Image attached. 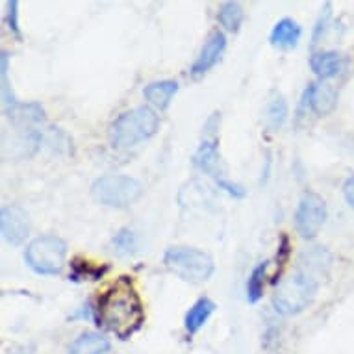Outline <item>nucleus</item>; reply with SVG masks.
Here are the masks:
<instances>
[{"label":"nucleus","mask_w":354,"mask_h":354,"mask_svg":"<svg viewBox=\"0 0 354 354\" xmlns=\"http://www.w3.org/2000/svg\"><path fill=\"white\" fill-rule=\"evenodd\" d=\"M99 325L106 326L117 337H128L140 330L145 321V308L138 290L128 277H121L106 291L97 308Z\"/></svg>","instance_id":"nucleus-1"},{"label":"nucleus","mask_w":354,"mask_h":354,"mask_svg":"<svg viewBox=\"0 0 354 354\" xmlns=\"http://www.w3.org/2000/svg\"><path fill=\"white\" fill-rule=\"evenodd\" d=\"M330 17H332V4H325V8L321 10L319 21L315 23L314 34H312V45H317V43H319V39L323 37V34H325L326 26H328Z\"/></svg>","instance_id":"nucleus-22"},{"label":"nucleus","mask_w":354,"mask_h":354,"mask_svg":"<svg viewBox=\"0 0 354 354\" xmlns=\"http://www.w3.org/2000/svg\"><path fill=\"white\" fill-rule=\"evenodd\" d=\"M138 249V234L130 228H122L111 239V250L117 256H128Z\"/></svg>","instance_id":"nucleus-21"},{"label":"nucleus","mask_w":354,"mask_h":354,"mask_svg":"<svg viewBox=\"0 0 354 354\" xmlns=\"http://www.w3.org/2000/svg\"><path fill=\"white\" fill-rule=\"evenodd\" d=\"M0 223H2V238L4 241L13 247H17L26 239L30 234V217L26 209L21 206H2L0 214Z\"/></svg>","instance_id":"nucleus-8"},{"label":"nucleus","mask_w":354,"mask_h":354,"mask_svg":"<svg viewBox=\"0 0 354 354\" xmlns=\"http://www.w3.org/2000/svg\"><path fill=\"white\" fill-rule=\"evenodd\" d=\"M8 71H10V54L6 50H2V58H0V73H2V108H4V113L12 115L15 108L19 106L15 95H13L12 84H10V78H8Z\"/></svg>","instance_id":"nucleus-18"},{"label":"nucleus","mask_w":354,"mask_h":354,"mask_svg":"<svg viewBox=\"0 0 354 354\" xmlns=\"http://www.w3.org/2000/svg\"><path fill=\"white\" fill-rule=\"evenodd\" d=\"M178 91V84L174 80H160V82H152L145 87V99L151 102L152 106H156L158 110H165L171 100Z\"/></svg>","instance_id":"nucleus-15"},{"label":"nucleus","mask_w":354,"mask_h":354,"mask_svg":"<svg viewBox=\"0 0 354 354\" xmlns=\"http://www.w3.org/2000/svg\"><path fill=\"white\" fill-rule=\"evenodd\" d=\"M215 312V302L209 301L208 297H201L186 314L184 319V326H186L187 334H195L206 325V321L209 319V315Z\"/></svg>","instance_id":"nucleus-17"},{"label":"nucleus","mask_w":354,"mask_h":354,"mask_svg":"<svg viewBox=\"0 0 354 354\" xmlns=\"http://www.w3.org/2000/svg\"><path fill=\"white\" fill-rule=\"evenodd\" d=\"M343 193H345V198H347L348 206L354 209V176H351L345 186H343Z\"/></svg>","instance_id":"nucleus-25"},{"label":"nucleus","mask_w":354,"mask_h":354,"mask_svg":"<svg viewBox=\"0 0 354 354\" xmlns=\"http://www.w3.org/2000/svg\"><path fill=\"white\" fill-rule=\"evenodd\" d=\"M326 219V204L317 193H304L295 209V228L302 238H315Z\"/></svg>","instance_id":"nucleus-7"},{"label":"nucleus","mask_w":354,"mask_h":354,"mask_svg":"<svg viewBox=\"0 0 354 354\" xmlns=\"http://www.w3.org/2000/svg\"><path fill=\"white\" fill-rule=\"evenodd\" d=\"M160 117L149 106H140L117 117L110 127L111 145L119 151H127L151 140L158 132Z\"/></svg>","instance_id":"nucleus-2"},{"label":"nucleus","mask_w":354,"mask_h":354,"mask_svg":"<svg viewBox=\"0 0 354 354\" xmlns=\"http://www.w3.org/2000/svg\"><path fill=\"white\" fill-rule=\"evenodd\" d=\"M163 263L169 271L192 284L206 282L215 268L212 256L195 247H171L163 254Z\"/></svg>","instance_id":"nucleus-4"},{"label":"nucleus","mask_w":354,"mask_h":354,"mask_svg":"<svg viewBox=\"0 0 354 354\" xmlns=\"http://www.w3.org/2000/svg\"><path fill=\"white\" fill-rule=\"evenodd\" d=\"M108 351L110 339L99 332H84L69 347V354H106Z\"/></svg>","instance_id":"nucleus-13"},{"label":"nucleus","mask_w":354,"mask_h":354,"mask_svg":"<svg viewBox=\"0 0 354 354\" xmlns=\"http://www.w3.org/2000/svg\"><path fill=\"white\" fill-rule=\"evenodd\" d=\"M215 182H217V186H219V189H223V192H227L228 195H232V197H243L245 195V189L243 186H239V184H234L232 180H228V178H225L223 174H221L219 178H215Z\"/></svg>","instance_id":"nucleus-24"},{"label":"nucleus","mask_w":354,"mask_h":354,"mask_svg":"<svg viewBox=\"0 0 354 354\" xmlns=\"http://www.w3.org/2000/svg\"><path fill=\"white\" fill-rule=\"evenodd\" d=\"M288 119V102L279 91H271L268 102H266V110H263V124L269 130H279Z\"/></svg>","instance_id":"nucleus-14"},{"label":"nucleus","mask_w":354,"mask_h":354,"mask_svg":"<svg viewBox=\"0 0 354 354\" xmlns=\"http://www.w3.org/2000/svg\"><path fill=\"white\" fill-rule=\"evenodd\" d=\"M343 56L337 53H317L310 59V67L321 80L332 78L342 73L343 69Z\"/></svg>","instance_id":"nucleus-16"},{"label":"nucleus","mask_w":354,"mask_h":354,"mask_svg":"<svg viewBox=\"0 0 354 354\" xmlns=\"http://www.w3.org/2000/svg\"><path fill=\"white\" fill-rule=\"evenodd\" d=\"M225 48H227V37H225V34L221 30H214L208 35V39L204 41V45L201 48V53H198L197 59H195V64L192 65L193 78H201V76L206 75L219 62L223 53H225Z\"/></svg>","instance_id":"nucleus-9"},{"label":"nucleus","mask_w":354,"mask_h":354,"mask_svg":"<svg viewBox=\"0 0 354 354\" xmlns=\"http://www.w3.org/2000/svg\"><path fill=\"white\" fill-rule=\"evenodd\" d=\"M219 19L221 26L228 32H238L243 23V8L239 2H223L219 8Z\"/></svg>","instance_id":"nucleus-19"},{"label":"nucleus","mask_w":354,"mask_h":354,"mask_svg":"<svg viewBox=\"0 0 354 354\" xmlns=\"http://www.w3.org/2000/svg\"><path fill=\"white\" fill-rule=\"evenodd\" d=\"M317 288H319V282L314 273L304 268H299L297 271L288 274L274 290L273 308L282 315L301 314L304 308L312 304Z\"/></svg>","instance_id":"nucleus-3"},{"label":"nucleus","mask_w":354,"mask_h":354,"mask_svg":"<svg viewBox=\"0 0 354 354\" xmlns=\"http://www.w3.org/2000/svg\"><path fill=\"white\" fill-rule=\"evenodd\" d=\"M219 149H217V138H204L197 152L193 154V165L206 174H212L214 178H219Z\"/></svg>","instance_id":"nucleus-11"},{"label":"nucleus","mask_w":354,"mask_h":354,"mask_svg":"<svg viewBox=\"0 0 354 354\" xmlns=\"http://www.w3.org/2000/svg\"><path fill=\"white\" fill-rule=\"evenodd\" d=\"M269 261H261L258 263L252 273L249 277V282H247V299L249 302H258L263 297V284H266V273H268Z\"/></svg>","instance_id":"nucleus-20"},{"label":"nucleus","mask_w":354,"mask_h":354,"mask_svg":"<svg viewBox=\"0 0 354 354\" xmlns=\"http://www.w3.org/2000/svg\"><path fill=\"white\" fill-rule=\"evenodd\" d=\"M67 245L58 236H39L26 247L24 258L28 268L37 274H59L65 266Z\"/></svg>","instance_id":"nucleus-6"},{"label":"nucleus","mask_w":354,"mask_h":354,"mask_svg":"<svg viewBox=\"0 0 354 354\" xmlns=\"http://www.w3.org/2000/svg\"><path fill=\"white\" fill-rule=\"evenodd\" d=\"M302 35V28L299 26L297 21L290 17L280 19L279 23L274 24L273 30H271V35H269V41L273 47L284 48V50H290V48H295L299 39Z\"/></svg>","instance_id":"nucleus-12"},{"label":"nucleus","mask_w":354,"mask_h":354,"mask_svg":"<svg viewBox=\"0 0 354 354\" xmlns=\"http://www.w3.org/2000/svg\"><path fill=\"white\" fill-rule=\"evenodd\" d=\"M304 100L317 115H328L336 108L337 89L328 82L310 84L304 93Z\"/></svg>","instance_id":"nucleus-10"},{"label":"nucleus","mask_w":354,"mask_h":354,"mask_svg":"<svg viewBox=\"0 0 354 354\" xmlns=\"http://www.w3.org/2000/svg\"><path fill=\"white\" fill-rule=\"evenodd\" d=\"M143 195V186L127 174H106L93 182L91 197L108 208H128Z\"/></svg>","instance_id":"nucleus-5"},{"label":"nucleus","mask_w":354,"mask_h":354,"mask_svg":"<svg viewBox=\"0 0 354 354\" xmlns=\"http://www.w3.org/2000/svg\"><path fill=\"white\" fill-rule=\"evenodd\" d=\"M8 26L13 34L21 37V26H19V2L17 0H10L8 2Z\"/></svg>","instance_id":"nucleus-23"}]
</instances>
